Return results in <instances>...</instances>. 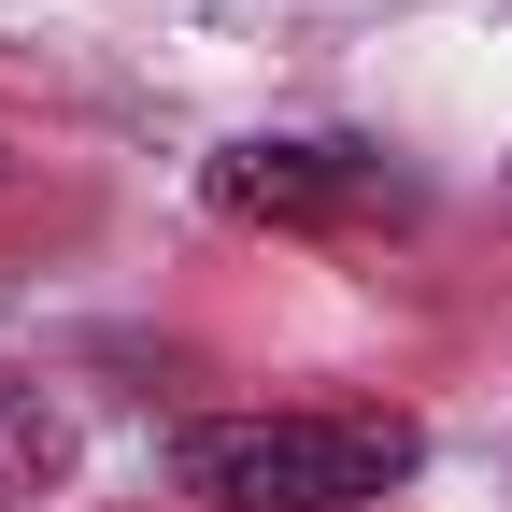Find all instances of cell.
<instances>
[{"mask_svg": "<svg viewBox=\"0 0 512 512\" xmlns=\"http://www.w3.org/2000/svg\"><path fill=\"white\" fill-rule=\"evenodd\" d=\"M399 200L413 185L370 143H228L214 157V214H242V228H370Z\"/></svg>", "mask_w": 512, "mask_h": 512, "instance_id": "obj_2", "label": "cell"}, {"mask_svg": "<svg viewBox=\"0 0 512 512\" xmlns=\"http://www.w3.org/2000/svg\"><path fill=\"white\" fill-rule=\"evenodd\" d=\"M427 441L399 413H200L185 427V498L214 512H356L413 484Z\"/></svg>", "mask_w": 512, "mask_h": 512, "instance_id": "obj_1", "label": "cell"}, {"mask_svg": "<svg viewBox=\"0 0 512 512\" xmlns=\"http://www.w3.org/2000/svg\"><path fill=\"white\" fill-rule=\"evenodd\" d=\"M57 456H72V427H57V399H29V384H0V512L43 498Z\"/></svg>", "mask_w": 512, "mask_h": 512, "instance_id": "obj_3", "label": "cell"}]
</instances>
